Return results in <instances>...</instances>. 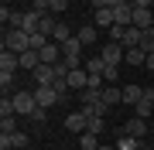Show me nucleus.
<instances>
[{
  "mask_svg": "<svg viewBox=\"0 0 154 150\" xmlns=\"http://www.w3.org/2000/svg\"><path fill=\"white\" fill-rule=\"evenodd\" d=\"M151 0H134V28L137 31H151L154 24V10H151Z\"/></svg>",
  "mask_w": 154,
  "mask_h": 150,
  "instance_id": "obj_1",
  "label": "nucleus"
},
{
  "mask_svg": "<svg viewBox=\"0 0 154 150\" xmlns=\"http://www.w3.org/2000/svg\"><path fill=\"white\" fill-rule=\"evenodd\" d=\"M11 99H14V113H17V116H28V119L34 116L38 102H34V92H31V89H21V92H14Z\"/></svg>",
  "mask_w": 154,
  "mask_h": 150,
  "instance_id": "obj_2",
  "label": "nucleus"
},
{
  "mask_svg": "<svg viewBox=\"0 0 154 150\" xmlns=\"http://www.w3.org/2000/svg\"><path fill=\"white\" fill-rule=\"evenodd\" d=\"M4 48L14 51V55H24V51H31V34H24V31H7V34H4Z\"/></svg>",
  "mask_w": 154,
  "mask_h": 150,
  "instance_id": "obj_3",
  "label": "nucleus"
},
{
  "mask_svg": "<svg viewBox=\"0 0 154 150\" xmlns=\"http://www.w3.org/2000/svg\"><path fill=\"white\" fill-rule=\"evenodd\" d=\"M31 92H34V102H38L41 109H51L55 102H62V99H65V96L55 89V85H41V89H31Z\"/></svg>",
  "mask_w": 154,
  "mask_h": 150,
  "instance_id": "obj_4",
  "label": "nucleus"
},
{
  "mask_svg": "<svg viewBox=\"0 0 154 150\" xmlns=\"http://www.w3.org/2000/svg\"><path fill=\"white\" fill-rule=\"evenodd\" d=\"M113 17L120 28H134V4L130 0H113Z\"/></svg>",
  "mask_w": 154,
  "mask_h": 150,
  "instance_id": "obj_5",
  "label": "nucleus"
},
{
  "mask_svg": "<svg viewBox=\"0 0 154 150\" xmlns=\"http://www.w3.org/2000/svg\"><path fill=\"white\" fill-rule=\"evenodd\" d=\"M31 75H34V89H41V85H55V82H58L55 65H38Z\"/></svg>",
  "mask_w": 154,
  "mask_h": 150,
  "instance_id": "obj_6",
  "label": "nucleus"
},
{
  "mask_svg": "<svg viewBox=\"0 0 154 150\" xmlns=\"http://www.w3.org/2000/svg\"><path fill=\"white\" fill-rule=\"evenodd\" d=\"M65 130L75 133V137H82L86 130H89V116H86L82 109H79V113H69V116H65Z\"/></svg>",
  "mask_w": 154,
  "mask_h": 150,
  "instance_id": "obj_7",
  "label": "nucleus"
},
{
  "mask_svg": "<svg viewBox=\"0 0 154 150\" xmlns=\"http://www.w3.org/2000/svg\"><path fill=\"white\" fill-rule=\"evenodd\" d=\"M17 68H21V55H14V51L0 48V72H4V75H14Z\"/></svg>",
  "mask_w": 154,
  "mask_h": 150,
  "instance_id": "obj_8",
  "label": "nucleus"
},
{
  "mask_svg": "<svg viewBox=\"0 0 154 150\" xmlns=\"http://www.w3.org/2000/svg\"><path fill=\"white\" fill-rule=\"evenodd\" d=\"M93 24L96 28H116V17H113V4L110 7H96V14H93Z\"/></svg>",
  "mask_w": 154,
  "mask_h": 150,
  "instance_id": "obj_9",
  "label": "nucleus"
},
{
  "mask_svg": "<svg viewBox=\"0 0 154 150\" xmlns=\"http://www.w3.org/2000/svg\"><path fill=\"white\" fill-rule=\"evenodd\" d=\"M65 85H69V89L86 92V89H89V72H86V68H72V72H69V78H65Z\"/></svg>",
  "mask_w": 154,
  "mask_h": 150,
  "instance_id": "obj_10",
  "label": "nucleus"
},
{
  "mask_svg": "<svg viewBox=\"0 0 154 150\" xmlns=\"http://www.w3.org/2000/svg\"><path fill=\"white\" fill-rule=\"evenodd\" d=\"M123 133H127V137H134V140H144V137H147V119L130 116V119H127V126H123Z\"/></svg>",
  "mask_w": 154,
  "mask_h": 150,
  "instance_id": "obj_11",
  "label": "nucleus"
},
{
  "mask_svg": "<svg viewBox=\"0 0 154 150\" xmlns=\"http://www.w3.org/2000/svg\"><path fill=\"white\" fill-rule=\"evenodd\" d=\"M123 55H127V51H123L120 45H116V41H110V45H103V51H99V58H103L106 65H120V61H123Z\"/></svg>",
  "mask_w": 154,
  "mask_h": 150,
  "instance_id": "obj_12",
  "label": "nucleus"
},
{
  "mask_svg": "<svg viewBox=\"0 0 154 150\" xmlns=\"http://www.w3.org/2000/svg\"><path fill=\"white\" fill-rule=\"evenodd\" d=\"M38 58H41V65H58V61H62V45L48 41V45L38 51Z\"/></svg>",
  "mask_w": 154,
  "mask_h": 150,
  "instance_id": "obj_13",
  "label": "nucleus"
},
{
  "mask_svg": "<svg viewBox=\"0 0 154 150\" xmlns=\"http://www.w3.org/2000/svg\"><path fill=\"white\" fill-rule=\"evenodd\" d=\"M140 34H144V31H137V28H127V31H123V38H120V48H123V51L140 48Z\"/></svg>",
  "mask_w": 154,
  "mask_h": 150,
  "instance_id": "obj_14",
  "label": "nucleus"
},
{
  "mask_svg": "<svg viewBox=\"0 0 154 150\" xmlns=\"http://www.w3.org/2000/svg\"><path fill=\"white\" fill-rule=\"evenodd\" d=\"M75 38L82 41V48H86V45H93V41L99 38V31H96V24H82V28L75 31Z\"/></svg>",
  "mask_w": 154,
  "mask_h": 150,
  "instance_id": "obj_15",
  "label": "nucleus"
},
{
  "mask_svg": "<svg viewBox=\"0 0 154 150\" xmlns=\"http://www.w3.org/2000/svg\"><path fill=\"white\" fill-rule=\"evenodd\" d=\"M75 38V34H72V28L65 21H58V28H55V34H51V41H55V45H65V41H72Z\"/></svg>",
  "mask_w": 154,
  "mask_h": 150,
  "instance_id": "obj_16",
  "label": "nucleus"
},
{
  "mask_svg": "<svg viewBox=\"0 0 154 150\" xmlns=\"http://www.w3.org/2000/svg\"><path fill=\"white\" fill-rule=\"evenodd\" d=\"M140 99H144V85H123V102L137 106Z\"/></svg>",
  "mask_w": 154,
  "mask_h": 150,
  "instance_id": "obj_17",
  "label": "nucleus"
},
{
  "mask_svg": "<svg viewBox=\"0 0 154 150\" xmlns=\"http://www.w3.org/2000/svg\"><path fill=\"white\" fill-rule=\"evenodd\" d=\"M103 102H106V106H120V102H123V89H116V85L103 89Z\"/></svg>",
  "mask_w": 154,
  "mask_h": 150,
  "instance_id": "obj_18",
  "label": "nucleus"
},
{
  "mask_svg": "<svg viewBox=\"0 0 154 150\" xmlns=\"http://www.w3.org/2000/svg\"><path fill=\"white\" fill-rule=\"evenodd\" d=\"M41 65V58H38V51H24L21 55V68H28V72H34V68Z\"/></svg>",
  "mask_w": 154,
  "mask_h": 150,
  "instance_id": "obj_19",
  "label": "nucleus"
},
{
  "mask_svg": "<svg viewBox=\"0 0 154 150\" xmlns=\"http://www.w3.org/2000/svg\"><path fill=\"white\" fill-rule=\"evenodd\" d=\"M140 143H144V140H134V137L120 133V140H116V150H140Z\"/></svg>",
  "mask_w": 154,
  "mask_h": 150,
  "instance_id": "obj_20",
  "label": "nucleus"
},
{
  "mask_svg": "<svg viewBox=\"0 0 154 150\" xmlns=\"http://www.w3.org/2000/svg\"><path fill=\"white\" fill-rule=\"evenodd\" d=\"M79 147H82V150H99V137H96V133H89V130H86V133L79 137Z\"/></svg>",
  "mask_w": 154,
  "mask_h": 150,
  "instance_id": "obj_21",
  "label": "nucleus"
},
{
  "mask_svg": "<svg viewBox=\"0 0 154 150\" xmlns=\"http://www.w3.org/2000/svg\"><path fill=\"white\" fill-rule=\"evenodd\" d=\"M140 51H144V55H154V28L140 34Z\"/></svg>",
  "mask_w": 154,
  "mask_h": 150,
  "instance_id": "obj_22",
  "label": "nucleus"
},
{
  "mask_svg": "<svg viewBox=\"0 0 154 150\" xmlns=\"http://www.w3.org/2000/svg\"><path fill=\"white\" fill-rule=\"evenodd\" d=\"M86 72H89V75H103V72H106V61H103V58H89V61H86Z\"/></svg>",
  "mask_w": 154,
  "mask_h": 150,
  "instance_id": "obj_23",
  "label": "nucleus"
},
{
  "mask_svg": "<svg viewBox=\"0 0 154 150\" xmlns=\"http://www.w3.org/2000/svg\"><path fill=\"white\" fill-rule=\"evenodd\" d=\"M123 61H130V65H144V61H147V55H144L140 48H130V51L123 55Z\"/></svg>",
  "mask_w": 154,
  "mask_h": 150,
  "instance_id": "obj_24",
  "label": "nucleus"
},
{
  "mask_svg": "<svg viewBox=\"0 0 154 150\" xmlns=\"http://www.w3.org/2000/svg\"><path fill=\"white\" fill-rule=\"evenodd\" d=\"M28 143H31L28 133H21V130H17V133H11V147H14V150H24Z\"/></svg>",
  "mask_w": 154,
  "mask_h": 150,
  "instance_id": "obj_25",
  "label": "nucleus"
},
{
  "mask_svg": "<svg viewBox=\"0 0 154 150\" xmlns=\"http://www.w3.org/2000/svg\"><path fill=\"white\" fill-rule=\"evenodd\" d=\"M103 130H106V116H89V133H103Z\"/></svg>",
  "mask_w": 154,
  "mask_h": 150,
  "instance_id": "obj_26",
  "label": "nucleus"
},
{
  "mask_svg": "<svg viewBox=\"0 0 154 150\" xmlns=\"http://www.w3.org/2000/svg\"><path fill=\"white\" fill-rule=\"evenodd\" d=\"M0 133H17V116H4L0 119Z\"/></svg>",
  "mask_w": 154,
  "mask_h": 150,
  "instance_id": "obj_27",
  "label": "nucleus"
},
{
  "mask_svg": "<svg viewBox=\"0 0 154 150\" xmlns=\"http://www.w3.org/2000/svg\"><path fill=\"white\" fill-rule=\"evenodd\" d=\"M4 116H17V113H14V99H7V96L0 99V119H4Z\"/></svg>",
  "mask_w": 154,
  "mask_h": 150,
  "instance_id": "obj_28",
  "label": "nucleus"
},
{
  "mask_svg": "<svg viewBox=\"0 0 154 150\" xmlns=\"http://www.w3.org/2000/svg\"><path fill=\"white\" fill-rule=\"evenodd\" d=\"M65 7H69V0H48V14H62V10H65Z\"/></svg>",
  "mask_w": 154,
  "mask_h": 150,
  "instance_id": "obj_29",
  "label": "nucleus"
},
{
  "mask_svg": "<svg viewBox=\"0 0 154 150\" xmlns=\"http://www.w3.org/2000/svg\"><path fill=\"white\" fill-rule=\"evenodd\" d=\"M116 75H120V65H106V72H103L106 82H116Z\"/></svg>",
  "mask_w": 154,
  "mask_h": 150,
  "instance_id": "obj_30",
  "label": "nucleus"
},
{
  "mask_svg": "<svg viewBox=\"0 0 154 150\" xmlns=\"http://www.w3.org/2000/svg\"><path fill=\"white\" fill-rule=\"evenodd\" d=\"M11 85H14V75H4V72H0V89H4V96H7Z\"/></svg>",
  "mask_w": 154,
  "mask_h": 150,
  "instance_id": "obj_31",
  "label": "nucleus"
},
{
  "mask_svg": "<svg viewBox=\"0 0 154 150\" xmlns=\"http://www.w3.org/2000/svg\"><path fill=\"white\" fill-rule=\"evenodd\" d=\"M45 113H48V109H41V106H38V109H34V116H31V119H34V123H45Z\"/></svg>",
  "mask_w": 154,
  "mask_h": 150,
  "instance_id": "obj_32",
  "label": "nucleus"
},
{
  "mask_svg": "<svg viewBox=\"0 0 154 150\" xmlns=\"http://www.w3.org/2000/svg\"><path fill=\"white\" fill-rule=\"evenodd\" d=\"M144 68H151V72H154V55H147V61H144Z\"/></svg>",
  "mask_w": 154,
  "mask_h": 150,
  "instance_id": "obj_33",
  "label": "nucleus"
},
{
  "mask_svg": "<svg viewBox=\"0 0 154 150\" xmlns=\"http://www.w3.org/2000/svg\"><path fill=\"white\" fill-rule=\"evenodd\" d=\"M99 150H116V147H110V143H99Z\"/></svg>",
  "mask_w": 154,
  "mask_h": 150,
  "instance_id": "obj_34",
  "label": "nucleus"
}]
</instances>
